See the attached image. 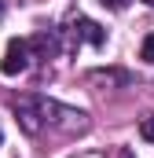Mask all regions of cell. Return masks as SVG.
<instances>
[{
  "label": "cell",
  "mask_w": 154,
  "mask_h": 158,
  "mask_svg": "<svg viewBox=\"0 0 154 158\" xmlns=\"http://www.w3.org/2000/svg\"><path fill=\"white\" fill-rule=\"evenodd\" d=\"M30 66V44L26 40H7V52H4V59H0V70L7 74V77H15V74H22Z\"/></svg>",
  "instance_id": "cell-1"
},
{
  "label": "cell",
  "mask_w": 154,
  "mask_h": 158,
  "mask_svg": "<svg viewBox=\"0 0 154 158\" xmlns=\"http://www.w3.org/2000/svg\"><path fill=\"white\" fill-rule=\"evenodd\" d=\"M0 140H4V136H0Z\"/></svg>",
  "instance_id": "cell-10"
},
{
  "label": "cell",
  "mask_w": 154,
  "mask_h": 158,
  "mask_svg": "<svg viewBox=\"0 0 154 158\" xmlns=\"http://www.w3.org/2000/svg\"><path fill=\"white\" fill-rule=\"evenodd\" d=\"M140 55H143L147 63H154V33H151L147 40H143V52H140Z\"/></svg>",
  "instance_id": "cell-5"
},
{
  "label": "cell",
  "mask_w": 154,
  "mask_h": 158,
  "mask_svg": "<svg viewBox=\"0 0 154 158\" xmlns=\"http://www.w3.org/2000/svg\"><path fill=\"white\" fill-rule=\"evenodd\" d=\"M74 33H77L81 40H88L92 48H103V44H107V30H103L99 22L84 19V15H77V22H74Z\"/></svg>",
  "instance_id": "cell-2"
},
{
  "label": "cell",
  "mask_w": 154,
  "mask_h": 158,
  "mask_svg": "<svg viewBox=\"0 0 154 158\" xmlns=\"http://www.w3.org/2000/svg\"><path fill=\"white\" fill-rule=\"evenodd\" d=\"M95 4H103V7H114V11H121L128 0H95Z\"/></svg>",
  "instance_id": "cell-6"
},
{
  "label": "cell",
  "mask_w": 154,
  "mask_h": 158,
  "mask_svg": "<svg viewBox=\"0 0 154 158\" xmlns=\"http://www.w3.org/2000/svg\"><path fill=\"white\" fill-rule=\"evenodd\" d=\"M0 19H4V4H0Z\"/></svg>",
  "instance_id": "cell-8"
},
{
  "label": "cell",
  "mask_w": 154,
  "mask_h": 158,
  "mask_svg": "<svg viewBox=\"0 0 154 158\" xmlns=\"http://www.w3.org/2000/svg\"><path fill=\"white\" fill-rule=\"evenodd\" d=\"M26 44H30V52L37 48V52H40V59H51V55L59 52V44H55V37H48V33H37V37H33V40H26Z\"/></svg>",
  "instance_id": "cell-3"
},
{
  "label": "cell",
  "mask_w": 154,
  "mask_h": 158,
  "mask_svg": "<svg viewBox=\"0 0 154 158\" xmlns=\"http://www.w3.org/2000/svg\"><path fill=\"white\" fill-rule=\"evenodd\" d=\"M117 158H132V155H128V151H121V155H117Z\"/></svg>",
  "instance_id": "cell-7"
},
{
  "label": "cell",
  "mask_w": 154,
  "mask_h": 158,
  "mask_svg": "<svg viewBox=\"0 0 154 158\" xmlns=\"http://www.w3.org/2000/svg\"><path fill=\"white\" fill-rule=\"evenodd\" d=\"M143 4H151V7H154V0H143Z\"/></svg>",
  "instance_id": "cell-9"
},
{
  "label": "cell",
  "mask_w": 154,
  "mask_h": 158,
  "mask_svg": "<svg viewBox=\"0 0 154 158\" xmlns=\"http://www.w3.org/2000/svg\"><path fill=\"white\" fill-rule=\"evenodd\" d=\"M140 136H143L147 143H154V114H147V118L140 121Z\"/></svg>",
  "instance_id": "cell-4"
}]
</instances>
